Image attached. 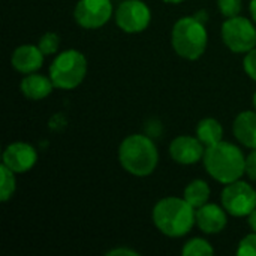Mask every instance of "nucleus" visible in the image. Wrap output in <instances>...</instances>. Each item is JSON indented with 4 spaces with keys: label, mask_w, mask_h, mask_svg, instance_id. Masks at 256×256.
Returning <instances> with one entry per match:
<instances>
[{
    "label": "nucleus",
    "mask_w": 256,
    "mask_h": 256,
    "mask_svg": "<svg viewBox=\"0 0 256 256\" xmlns=\"http://www.w3.org/2000/svg\"><path fill=\"white\" fill-rule=\"evenodd\" d=\"M50 78L56 88L74 90L86 80L87 58L78 50H64L56 54L50 64Z\"/></svg>",
    "instance_id": "5"
},
{
    "label": "nucleus",
    "mask_w": 256,
    "mask_h": 256,
    "mask_svg": "<svg viewBox=\"0 0 256 256\" xmlns=\"http://www.w3.org/2000/svg\"><path fill=\"white\" fill-rule=\"evenodd\" d=\"M162 2H165V3H168V4H178V3H183V2H186V0H162Z\"/></svg>",
    "instance_id": "29"
},
{
    "label": "nucleus",
    "mask_w": 256,
    "mask_h": 256,
    "mask_svg": "<svg viewBox=\"0 0 256 256\" xmlns=\"http://www.w3.org/2000/svg\"><path fill=\"white\" fill-rule=\"evenodd\" d=\"M108 256H140V252L130 249V248H126V246H122V248H116V249H111L106 252Z\"/></svg>",
    "instance_id": "25"
},
{
    "label": "nucleus",
    "mask_w": 256,
    "mask_h": 256,
    "mask_svg": "<svg viewBox=\"0 0 256 256\" xmlns=\"http://www.w3.org/2000/svg\"><path fill=\"white\" fill-rule=\"evenodd\" d=\"M216 2H218L219 12L225 18L237 16V15H240V12L243 9V0H216Z\"/></svg>",
    "instance_id": "21"
},
{
    "label": "nucleus",
    "mask_w": 256,
    "mask_h": 256,
    "mask_svg": "<svg viewBox=\"0 0 256 256\" xmlns=\"http://www.w3.org/2000/svg\"><path fill=\"white\" fill-rule=\"evenodd\" d=\"M196 226L201 232L207 236L220 234L228 225V213L222 206L218 204H204L195 212Z\"/></svg>",
    "instance_id": "12"
},
{
    "label": "nucleus",
    "mask_w": 256,
    "mask_h": 256,
    "mask_svg": "<svg viewBox=\"0 0 256 256\" xmlns=\"http://www.w3.org/2000/svg\"><path fill=\"white\" fill-rule=\"evenodd\" d=\"M243 68H244L246 75L256 82V46L252 51H249L248 54H244Z\"/></svg>",
    "instance_id": "23"
},
{
    "label": "nucleus",
    "mask_w": 256,
    "mask_h": 256,
    "mask_svg": "<svg viewBox=\"0 0 256 256\" xmlns=\"http://www.w3.org/2000/svg\"><path fill=\"white\" fill-rule=\"evenodd\" d=\"M210 195H212V190H210L208 183L201 178H195L190 183H188V186L184 188V192H183V198L195 210L202 207L204 204H207L210 200Z\"/></svg>",
    "instance_id": "17"
},
{
    "label": "nucleus",
    "mask_w": 256,
    "mask_h": 256,
    "mask_svg": "<svg viewBox=\"0 0 256 256\" xmlns=\"http://www.w3.org/2000/svg\"><path fill=\"white\" fill-rule=\"evenodd\" d=\"M195 208L178 196H166L159 200L152 212L154 226L170 238H182L188 236L196 225Z\"/></svg>",
    "instance_id": "1"
},
{
    "label": "nucleus",
    "mask_w": 256,
    "mask_h": 256,
    "mask_svg": "<svg viewBox=\"0 0 256 256\" xmlns=\"http://www.w3.org/2000/svg\"><path fill=\"white\" fill-rule=\"evenodd\" d=\"M114 10L111 0H78L74 9V18L80 27L96 30L114 18Z\"/></svg>",
    "instance_id": "9"
},
{
    "label": "nucleus",
    "mask_w": 256,
    "mask_h": 256,
    "mask_svg": "<svg viewBox=\"0 0 256 256\" xmlns=\"http://www.w3.org/2000/svg\"><path fill=\"white\" fill-rule=\"evenodd\" d=\"M117 27L129 34L144 32L152 22V10L142 0H123L114 10Z\"/></svg>",
    "instance_id": "8"
},
{
    "label": "nucleus",
    "mask_w": 256,
    "mask_h": 256,
    "mask_svg": "<svg viewBox=\"0 0 256 256\" xmlns=\"http://www.w3.org/2000/svg\"><path fill=\"white\" fill-rule=\"evenodd\" d=\"M252 102H254V108L256 110V92H255V94H254V99H252Z\"/></svg>",
    "instance_id": "30"
},
{
    "label": "nucleus",
    "mask_w": 256,
    "mask_h": 256,
    "mask_svg": "<svg viewBox=\"0 0 256 256\" xmlns=\"http://www.w3.org/2000/svg\"><path fill=\"white\" fill-rule=\"evenodd\" d=\"M248 225L254 232H256V208L248 216Z\"/></svg>",
    "instance_id": "26"
},
{
    "label": "nucleus",
    "mask_w": 256,
    "mask_h": 256,
    "mask_svg": "<svg viewBox=\"0 0 256 256\" xmlns=\"http://www.w3.org/2000/svg\"><path fill=\"white\" fill-rule=\"evenodd\" d=\"M202 164L208 176L222 184L237 182L246 174V156L238 146L228 141L207 147Z\"/></svg>",
    "instance_id": "3"
},
{
    "label": "nucleus",
    "mask_w": 256,
    "mask_h": 256,
    "mask_svg": "<svg viewBox=\"0 0 256 256\" xmlns=\"http://www.w3.org/2000/svg\"><path fill=\"white\" fill-rule=\"evenodd\" d=\"M249 12L252 15V20L256 22V0H250V3H249Z\"/></svg>",
    "instance_id": "27"
},
{
    "label": "nucleus",
    "mask_w": 256,
    "mask_h": 256,
    "mask_svg": "<svg viewBox=\"0 0 256 256\" xmlns=\"http://www.w3.org/2000/svg\"><path fill=\"white\" fill-rule=\"evenodd\" d=\"M118 162L122 168L134 177H148L159 164V150L152 136L132 134L118 146Z\"/></svg>",
    "instance_id": "2"
},
{
    "label": "nucleus",
    "mask_w": 256,
    "mask_h": 256,
    "mask_svg": "<svg viewBox=\"0 0 256 256\" xmlns=\"http://www.w3.org/2000/svg\"><path fill=\"white\" fill-rule=\"evenodd\" d=\"M225 46L234 54H248L256 46V26L248 16L226 18L220 28Z\"/></svg>",
    "instance_id": "6"
},
{
    "label": "nucleus",
    "mask_w": 256,
    "mask_h": 256,
    "mask_svg": "<svg viewBox=\"0 0 256 256\" xmlns=\"http://www.w3.org/2000/svg\"><path fill=\"white\" fill-rule=\"evenodd\" d=\"M195 16H196L200 21H202V22H207V21H208V14H207L206 10H200L198 14H195Z\"/></svg>",
    "instance_id": "28"
},
{
    "label": "nucleus",
    "mask_w": 256,
    "mask_h": 256,
    "mask_svg": "<svg viewBox=\"0 0 256 256\" xmlns=\"http://www.w3.org/2000/svg\"><path fill=\"white\" fill-rule=\"evenodd\" d=\"M220 202L230 216L248 218L256 208V190L252 184L240 178L225 184L220 195Z\"/></svg>",
    "instance_id": "7"
},
{
    "label": "nucleus",
    "mask_w": 256,
    "mask_h": 256,
    "mask_svg": "<svg viewBox=\"0 0 256 256\" xmlns=\"http://www.w3.org/2000/svg\"><path fill=\"white\" fill-rule=\"evenodd\" d=\"M60 44H62V39L57 33L54 32H46L44 33L40 38H39V42H38V46L40 48V51L45 54V56H54L60 50Z\"/></svg>",
    "instance_id": "20"
},
{
    "label": "nucleus",
    "mask_w": 256,
    "mask_h": 256,
    "mask_svg": "<svg viewBox=\"0 0 256 256\" xmlns=\"http://www.w3.org/2000/svg\"><path fill=\"white\" fill-rule=\"evenodd\" d=\"M44 58H45V54L40 51L38 45L24 44L14 50L10 56V64L16 72L22 75H28L33 72H38L42 68Z\"/></svg>",
    "instance_id": "13"
},
{
    "label": "nucleus",
    "mask_w": 256,
    "mask_h": 256,
    "mask_svg": "<svg viewBox=\"0 0 256 256\" xmlns=\"http://www.w3.org/2000/svg\"><path fill=\"white\" fill-rule=\"evenodd\" d=\"M246 176L252 182H256V148L246 156Z\"/></svg>",
    "instance_id": "24"
},
{
    "label": "nucleus",
    "mask_w": 256,
    "mask_h": 256,
    "mask_svg": "<svg viewBox=\"0 0 256 256\" xmlns=\"http://www.w3.org/2000/svg\"><path fill=\"white\" fill-rule=\"evenodd\" d=\"M54 84L50 78V75H42L38 72L24 75L22 80L20 81V92L30 100H42L48 98L52 90Z\"/></svg>",
    "instance_id": "14"
},
{
    "label": "nucleus",
    "mask_w": 256,
    "mask_h": 256,
    "mask_svg": "<svg viewBox=\"0 0 256 256\" xmlns=\"http://www.w3.org/2000/svg\"><path fill=\"white\" fill-rule=\"evenodd\" d=\"M232 134L242 146L252 150L256 148V110L242 111L236 117L232 123Z\"/></svg>",
    "instance_id": "15"
},
{
    "label": "nucleus",
    "mask_w": 256,
    "mask_h": 256,
    "mask_svg": "<svg viewBox=\"0 0 256 256\" xmlns=\"http://www.w3.org/2000/svg\"><path fill=\"white\" fill-rule=\"evenodd\" d=\"M16 174L2 164L0 166V201L8 202L16 190Z\"/></svg>",
    "instance_id": "18"
},
{
    "label": "nucleus",
    "mask_w": 256,
    "mask_h": 256,
    "mask_svg": "<svg viewBox=\"0 0 256 256\" xmlns=\"http://www.w3.org/2000/svg\"><path fill=\"white\" fill-rule=\"evenodd\" d=\"M236 254L238 256H256V232L252 231L240 240Z\"/></svg>",
    "instance_id": "22"
},
{
    "label": "nucleus",
    "mask_w": 256,
    "mask_h": 256,
    "mask_svg": "<svg viewBox=\"0 0 256 256\" xmlns=\"http://www.w3.org/2000/svg\"><path fill=\"white\" fill-rule=\"evenodd\" d=\"M206 146L200 141L198 136L180 135L176 136L170 144V156L178 165H195L204 159Z\"/></svg>",
    "instance_id": "10"
},
{
    "label": "nucleus",
    "mask_w": 256,
    "mask_h": 256,
    "mask_svg": "<svg viewBox=\"0 0 256 256\" xmlns=\"http://www.w3.org/2000/svg\"><path fill=\"white\" fill-rule=\"evenodd\" d=\"M213 254H214V249L210 244V242H207L206 238H201V237L190 238L188 243H184V246L182 249L183 256H210Z\"/></svg>",
    "instance_id": "19"
},
{
    "label": "nucleus",
    "mask_w": 256,
    "mask_h": 256,
    "mask_svg": "<svg viewBox=\"0 0 256 256\" xmlns=\"http://www.w3.org/2000/svg\"><path fill=\"white\" fill-rule=\"evenodd\" d=\"M196 136L206 147L214 146L224 141V126L213 117L202 118L196 126Z\"/></svg>",
    "instance_id": "16"
},
{
    "label": "nucleus",
    "mask_w": 256,
    "mask_h": 256,
    "mask_svg": "<svg viewBox=\"0 0 256 256\" xmlns=\"http://www.w3.org/2000/svg\"><path fill=\"white\" fill-rule=\"evenodd\" d=\"M38 162V152L36 148L22 141H16L9 144L3 150L2 164L12 170L15 174H24L30 171Z\"/></svg>",
    "instance_id": "11"
},
{
    "label": "nucleus",
    "mask_w": 256,
    "mask_h": 256,
    "mask_svg": "<svg viewBox=\"0 0 256 256\" xmlns=\"http://www.w3.org/2000/svg\"><path fill=\"white\" fill-rule=\"evenodd\" d=\"M171 44L178 57L190 62L201 58L208 45L206 22L200 21L195 15L182 16L172 26Z\"/></svg>",
    "instance_id": "4"
}]
</instances>
